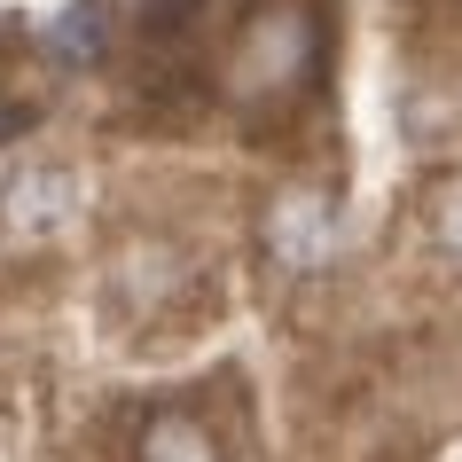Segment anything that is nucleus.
<instances>
[{
	"label": "nucleus",
	"instance_id": "obj_2",
	"mask_svg": "<svg viewBox=\"0 0 462 462\" xmlns=\"http://www.w3.org/2000/svg\"><path fill=\"white\" fill-rule=\"evenodd\" d=\"M306 63H314V24H306L298 8H274V16L251 24L244 55H236V87H244V95H267V71H282L274 87H298Z\"/></svg>",
	"mask_w": 462,
	"mask_h": 462
},
{
	"label": "nucleus",
	"instance_id": "obj_4",
	"mask_svg": "<svg viewBox=\"0 0 462 462\" xmlns=\"http://www.w3.org/2000/svg\"><path fill=\"white\" fill-rule=\"evenodd\" d=\"M142 462H219V447L196 415H157L142 431Z\"/></svg>",
	"mask_w": 462,
	"mask_h": 462
},
{
	"label": "nucleus",
	"instance_id": "obj_1",
	"mask_svg": "<svg viewBox=\"0 0 462 462\" xmlns=\"http://www.w3.org/2000/svg\"><path fill=\"white\" fill-rule=\"evenodd\" d=\"M79 204H87V180L71 165H16L0 180V227L16 244H48L55 227H71Z\"/></svg>",
	"mask_w": 462,
	"mask_h": 462
},
{
	"label": "nucleus",
	"instance_id": "obj_3",
	"mask_svg": "<svg viewBox=\"0 0 462 462\" xmlns=\"http://www.w3.org/2000/svg\"><path fill=\"white\" fill-rule=\"evenodd\" d=\"M329 236H337V212H329V196H314V189L282 196L274 219H267V244H274L282 267H314L321 251H329Z\"/></svg>",
	"mask_w": 462,
	"mask_h": 462
},
{
	"label": "nucleus",
	"instance_id": "obj_6",
	"mask_svg": "<svg viewBox=\"0 0 462 462\" xmlns=\"http://www.w3.org/2000/svg\"><path fill=\"white\" fill-rule=\"evenodd\" d=\"M431 236H439V251L462 267V172H447V180L431 189Z\"/></svg>",
	"mask_w": 462,
	"mask_h": 462
},
{
	"label": "nucleus",
	"instance_id": "obj_5",
	"mask_svg": "<svg viewBox=\"0 0 462 462\" xmlns=\"http://www.w3.org/2000/svg\"><path fill=\"white\" fill-rule=\"evenodd\" d=\"M48 48H55V63H102V48H110V24H102V8H95V0L63 8V16L48 24Z\"/></svg>",
	"mask_w": 462,
	"mask_h": 462
}]
</instances>
